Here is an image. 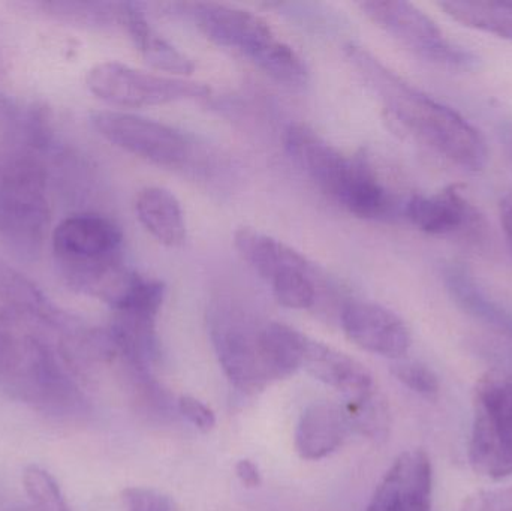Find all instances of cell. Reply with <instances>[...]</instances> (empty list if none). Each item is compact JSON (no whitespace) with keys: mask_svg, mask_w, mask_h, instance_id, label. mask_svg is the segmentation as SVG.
Here are the masks:
<instances>
[{"mask_svg":"<svg viewBox=\"0 0 512 511\" xmlns=\"http://www.w3.org/2000/svg\"><path fill=\"white\" fill-rule=\"evenodd\" d=\"M348 57L381 93L385 120L394 132L417 141L463 170L480 171L486 167V140L462 114L405 83L364 48L351 45Z\"/></svg>","mask_w":512,"mask_h":511,"instance_id":"cell-1","label":"cell"},{"mask_svg":"<svg viewBox=\"0 0 512 511\" xmlns=\"http://www.w3.org/2000/svg\"><path fill=\"white\" fill-rule=\"evenodd\" d=\"M0 393L53 419H77L89 410L83 390L50 341L2 326Z\"/></svg>","mask_w":512,"mask_h":511,"instance_id":"cell-2","label":"cell"},{"mask_svg":"<svg viewBox=\"0 0 512 511\" xmlns=\"http://www.w3.org/2000/svg\"><path fill=\"white\" fill-rule=\"evenodd\" d=\"M47 165L39 153L0 143V242L33 258L50 224Z\"/></svg>","mask_w":512,"mask_h":511,"instance_id":"cell-3","label":"cell"},{"mask_svg":"<svg viewBox=\"0 0 512 511\" xmlns=\"http://www.w3.org/2000/svg\"><path fill=\"white\" fill-rule=\"evenodd\" d=\"M192 17L213 44L248 57L273 80L292 87L304 86L309 80L303 57L254 12L224 3H195Z\"/></svg>","mask_w":512,"mask_h":511,"instance_id":"cell-4","label":"cell"},{"mask_svg":"<svg viewBox=\"0 0 512 511\" xmlns=\"http://www.w3.org/2000/svg\"><path fill=\"white\" fill-rule=\"evenodd\" d=\"M469 462L478 476H512V378L489 372L474 390Z\"/></svg>","mask_w":512,"mask_h":511,"instance_id":"cell-5","label":"cell"},{"mask_svg":"<svg viewBox=\"0 0 512 511\" xmlns=\"http://www.w3.org/2000/svg\"><path fill=\"white\" fill-rule=\"evenodd\" d=\"M358 6L376 26L427 62L453 71H471L480 63L471 50L448 39L441 27L414 3L367 0Z\"/></svg>","mask_w":512,"mask_h":511,"instance_id":"cell-6","label":"cell"},{"mask_svg":"<svg viewBox=\"0 0 512 511\" xmlns=\"http://www.w3.org/2000/svg\"><path fill=\"white\" fill-rule=\"evenodd\" d=\"M87 89L101 101L120 108H147L204 99L206 84L173 75L152 74L120 62H101L86 75Z\"/></svg>","mask_w":512,"mask_h":511,"instance_id":"cell-7","label":"cell"},{"mask_svg":"<svg viewBox=\"0 0 512 511\" xmlns=\"http://www.w3.org/2000/svg\"><path fill=\"white\" fill-rule=\"evenodd\" d=\"M261 329L240 309L216 305L209 312V333L225 375L246 395L271 383L261 350Z\"/></svg>","mask_w":512,"mask_h":511,"instance_id":"cell-8","label":"cell"},{"mask_svg":"<svg viewBox=\"0 0 512 511\" xmlns=\"http://www.w3.org/2000/svg\"><path fill=\"white\" fill-rule=\"evenodd\" d=\"M90 122L98 134L117 149L159 167H183L191 159V141L167 123L108 110L90 114Z\"/></svg>","mask_w":512,"mask_h":511,"instance_id":"cell-9","label":"cell"},{"mask_svg":"<svg viewBox=\"0 0 512 511\" xmlns=\"http://www.w3.org/2000/svg\"><path fill=\"white\" fill-rule=\"evenodd\" d=\"M75 318L53 303L23 273L0 258V326L57 341L71 329Z\"/></svg>","mask_w":512,"mask_h":511,"instance_id":"cell-10","label":"cell"},{"mask_svg":"<svg viewBox=\"0 0 512 511\" xmlns=\"http://www.w3.org/2000/svg\"><path fill=\"white\" fill-rule=\"evenodd\" d=\"M123 234L107 216L80 213L53 231V254L59 273L120 260Z\"/></svg>","mask_w":512,"mask_h":511,"instance_id":"cell-11","label":"cell"},{"mask_svg":"<svg viewBox=\"0 0 512 511\" xmlns=\"http://www.w3.org/2000/svg\"><path fill=\"white\" fill-rule=\"evenodd\" d=\"M285 149L291 161L339 204L357 173L360 158H351L328 143L310 126L297 123L285 134Z\"/></svg>","mask_w":512,"mask_h":511,"instance_id":"cell-12","label":"cell"},{"mask_svg":"<svg viewBox=\"0 0 512 511\" xmlns=\"http://www.w3.org/2000/svg\"><path fill=\"white\" fill-rule=\"evenodd\" d=\"M340 321L346 336L369 353L400 360L411 348V332L405 321L378 303L348 302L340 312Z\"/></svg>","mask_w":512,"mask_h":511,"instance_id":"cell-13","label":"cell"},{"mask_svg":"<svg viewBox=\"0 0 512 511\" xmlns=\"http://www.w3.org/2000/svg\"><path fill=\"white\" fill-rule=\"evenodd\" d=\"M433 468L424 450L397 456L366 511H432Z\"/></svg>","mask_w":512,"mask_h":511,"instance_id":"cell-14","label":"cell"},{"mask_svg":"<svg viewBox=\"0 0 512 511\" xmlns=\"http://www.w3.org/2000/svg\"><path fill=\"white\" fill-rule=\"evenodd\" d=\"M405 218L432 236H480L484 227L483 216L459 185L448 186L430 197L412 195L406 203Z\"/></svg>","mask_w":512,"mask_h":511,"instance_id":"cell-15","label":"cell"},{"mask_svg":"<svg viewBox=\"0 0 512 511\" xmlns=\"http://www.w3.org/2000/svg\"><path fill=\"white\" fill-rule=\"evenodd\" d=\"M120 23L144 60L156 71L182 78L195 71L194 60L152 26L140 3H120Z\"/></svg>","mask_w":512,"mask_h":511,"instance_id":"cell-16","label":"cell"},{"mask_svg":"<svg viewBox=\"0 0 512 511\" xmlns=\"http://www.w3.org/2000/svg\"><path fill=\"white\" fill-rule=\"evenodd\" d=\"M303 369L315 380L342 393L345 401L363 398L376 390L372 375L360 362L313 339L307 347Z\"/></svg>","mask_w":512,"mask_h":511,"instance_id":"cell-17","label":"cell"},{"mask_svg":"<svg viewBox=\"0 0 512 511\" xmlns=\"http://www.w3.org/2000/svg\"><path fill=\"white\" fill-rule=\"evenodd\" d=\"M349 431L342 408L330 402H313L301 414L295 449L306 461H321L342 446Z\"/></svg>","mask_w":512,"mask_h":511,"instance_id":"cell-18","label":"cell"},{"mask_svg":"<svg viewBox=\"0 0 512 511\" xmlns=\"http://www.w3.org/2000/svg\"><path fill=\"white\" fill-rule=\"evenodd\" d=\"M234 246L265 282L291 270L315 266L297 249L252 227H240L234 231Z\"/></svg>","mask_w":512,"mask_h":511,"instance_id":"cell-19","label":"cell"},{"mask_svg":"<svg viewBox=\"0 0 512 511\" xmlns=\"http://www.w3.org/2000/svg\"><path fill=\"white\" fill-rule=\"evenodd\" d=\"M442 278L451 299L463 312L495 332L512 336L510 311L489 296L468 267L459 263L448 264Z\"/></svg>","mask_w":512,"mask_h":511,"instance_id":"cell-20","label":"cell"},{"mask_svg":"<svg viewBox=\"0 0 512 511\" xmlns=\"http://www.w3.org/2000/svg\"><path fill=\"white\" fill-rule=\"evenodd\" d=\"M138 221L161 245L177 248L186 242L185 212L176 195L161 186H147L135 198Z\"/></svg>","mask_w":512,"mask_h":511,"instance_id":"cell-21","label":"cell"},{"mask_svg":"<svg viewBox=\"0 0 512 511\" xmlns=\"http://www.w3.org/2000/svg\"><path fill=\"white\" fill-rule=\"evenodd\" d=\"M310 338L283 323H267L261 329V350L270 381L282 380L303 368Z\"/></svg>","mask_w":512,"mask_h":511,"instance_id":"cell-22","label":"cell"},{"mask_svg":"<svg viewBox=\"0 0 512 511\" xmlns=\"http://www.w3.org/2000/svg\"><path fill=\"white\" fill-rule=\"evenodd\" d=\"M439 6L463 26L512 41V0H445Z\"/></svg>","mask_w":512,"mask_h":511,"instance_id":"cell-23","label":"cell"},{"mask_svg":"<svg viewBox=\"0 0 512 511\" xmlns=\"http://www.w3.org/2000/svg\"><path fill=\"white\" fill-rule=\"evenodd\" d=\"M30 5L47 17L71 26L102 27L113 20L120 21V5H111V3L54 0V2H35Z\"/></svg>","mask_w":512,"mask_h":511,"instance_id":"cell-24","label":"cell"},{"mask_svg":"<svg viewBox=\"0 0 512 511\" xmlns=\"http://www.w3.org/2000/svg\"><path fill=\"white\" fill-rule=\"evenodd\" d=\"M342 410L348 420L349 429H355L372 440H379L387 435L390 428V411L378 389L363 398L345 401Z\"/></svg>","mask_w":512,"mask_h":511,"instance_id":"cell-25","label":"cell"},{"mask_svg":"<svg viewBox=\"0 0 512 511\" xmlns=\"http://www.w3.org/2000/svg\"><path fill=\"white\" fill-rule=\"evenodd\" d=\"M279 305L295 311L313 308L318 300V270H291L268 282Z\"/></svg>","mask_w":512,"mask_h":511,"instance_id":"cell-26","label":"cell"},{"mask_svg":"<svg viewBox=\"0 0 512 511\" xmlns=\"http://www.w3.org/2000/svg\"><path fill=\"white\" fill-rule=\"evenodd\" d=\"M23 485L33 511H72L59 483L44 468L29 465L23 473Z\"/></svg>","mask_w":512,"mask_h":511,"instance_id":"cell-27","label":"cell"},{"mask_svg":"<svg viewBox=\"0 0 512 511\" xmlns=\"http://www.w3.org/2000/svg\"><path fill=\"white\" fill-rule=\"evenodd\" d=\"M391 372L403 386L408 387L421 398L433 401L441 392L438 375L423 363L399 362L391 368Z\"/></svg>","mask_w":512,"mask_h":511,"instance_id":"cell-28","label":"cell"},{"mask_svg":"<svg viewBox=\"0 0 512 511\" xmlns=\"http://www.w3.org/2000/svg\"><path fill=\"white\" fill-rule=\"evenodd\" d=\"M126 511H179L176 501L170 495L155 489L128 488L122 494Z\"/></svg>","mask_w":512,"mask_h":511,"instance_id":"cell-29","label":"cell"},{"mask_svg":"<svg viewBox=\"0 0 512 511\" xmlns=\"http://www.w3.org/2000/svg\"><path fill=\"white\" fill-rule=\"evenodd\" d=\"M177 408H179V413L182 414L195 429L203 432V434H209V432L215 429V413H213L204 402H201L200 399L189 395L180 396L179 402H177Z\"/></svg>","mask_w":512,"mask_h":511,"instance_id":"cell-30","label":"cell"},{"mask_svg":"<svg viewBox=\"0 0 512 511\" xmlns=\"http://www.w3.org/2000/svg\"><path fill=\"white\" fill-rule=\"evenodd\" d=\"M466 511H512V489L480 495L469 503Z\"/></svg>","mask_w":512,"mask_h":511,"instance_id":"cell-31","label":"cell"},{"mask_svg":"<svg viewBox=\"0 0 512 511\" xmlns=\"http://www.w3.org/2000/svg\"><path fill=\"white\" fill-rule=\"evenodd\" d=\"M236 474L246 488L255 489L261 486V473H259V468L251 459H242V461L237 462Z\"/></svg>","mask_w":512,"mask_h":511,"instance_id":"cell-32","label":"cell"},{"mask_svg":"<svg viewBox=\"0 0 512 511\" xmlns=\"http://www.w3.org/2000/svg\"><path fill=\"white\" fill-rule=\"evenodd\" d=\"M501 221L512 251V198H505L501 203Z\"/></svg>","mask_w":512,"mask_h":511,"instance_id":"cell-33","label":"cell"},{"mask_svg":"<svg viewBox=\"0 0 512 511\" xmlns=\"http://www.w3.org/2000/svg\"><path fill=\"white\" fill-rule=\"evenodd\" d=\"M9 511H33V510L30 509V506H29V507H15V509H11Z\"/></svg>","mask_w":512,"mask_h":511,"instance_id":"cell-34","label":"cell"}]
</instances>
